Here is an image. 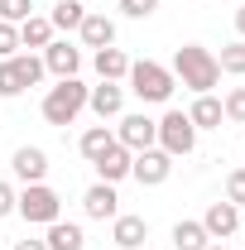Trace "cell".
I'll return each mask as SVG.
<instances>
[{
    "label": "cell",
    "instance_id": "obj_1",
    "mask_svg": "<svg viewBox=\"0 0 245 250\" xmlns=\"http://www.w3.org/2000/svg\"><path fill=\"white\" fill-rule=\"evenodd\" d=\"M173 82H183L187 92H212L216 82H221V67H216V53L212 48H202V43H183L178 53H173Z\"/></svg>",
    "mask_w": 245,
    "mask_h": 250
},
{
    "label": "cell",
    "instance_id": "obj_2",
    "mask_svg": "<svg viewBox=\"0 0 245 250\" xmlns=\"http://www.w3.org/2000/svg\"><path fill=\"white\" fill-rule=\"evenodd\" d=\"M87 92L92 87H82L77 77H58V87H48V96H43V121L48 125H72L87 111Z\"/></svg>",
    "mask_w": 245,
    "mask_h": 250
},
{
    "label": "cell",
    "instance_id": "obj_3",
    "mask_svg": "<svg viewBox=\"0 0 245 250\" xmlns=\"http://www.w3.org/2000/svg\"><path fill=\"white\" fill-rule=\"evenodd\" d=\"M15 212L29 226H48V221L62 217V197L48 183H24V192H15Z\"/></svg>",
    "mask_w": 245,
    "mask_h": 250
},
{
    "label": "cell",
    "instance_id": "obj_4",
    "mask_svg": "<svg viewBox=\"0 0 245 250\" xmlns=\"http://www.w3.org/2000/svg\"><path fill=\"white\" fill-rule=\"evenodd\" d=\"M130 92L140 96V101H168L173 96V72L163 67V62H154V58H144V62H130Z\"/></svg>",
    "mask_w": 245,
    "mask_h": 250
},
{
    "label": "cell",
    "instance_id": "obj_5",
    "mask_svg": "<svg viewBox=\"0 0 245 250\" xmlns=\"http://www.w3.org/2000/svg\"><path fill=\"white\" fill-rule=\"evenodd\" d=\"M159 149L173 159H187L197 149V125L187 121V111H163V121H159Z\"/></svg>",
    "mask_w": 245,
    "mask_h": 250
},
{
    "label": "cell",
    "instance_id": "obj_6",
    "mask_svg": "<svg viewBox=\"0 0 245 250\" xmlns=\"http://www.w3.org/2000/svg\"><path fill=\"white\" fill-rule=\"evenodd\" d=\"M116 140H121L130 154H140V149H154V145H159V121H149L144 111H135V116H121V125H116Z\"/></svg>",
    "mask_w": 245,
    "mask_h": 250
},
{
    "label": "cell",
    "instance_id": "obj_7",
    "mask_svg": "<svg viewBox=\"0 0 245 250\" xmlns=\"http://www.w3.org/2000/svg\"><path fill=\"white\" fill-rule=\"evenodd\" d=\"M168 173H173V154H163L159 145H154V149H140V154H135V164H130V178H135L140 188L168 183Z\"/></svg>",
    "mask_w": 245,
    "mask_h": 250
},
{
    "label": "cell",
    "instance_id": "obj_8",
    "mask_svg": "<svg viewBox=\"0 0 245 250\" xmlns=\"http://www.w3.org/2000/svg\"><path fill=\"white\" fill-rule=\"evenodd\" d=\"M82 212L92 221H116L121 217V197H116V183H92L82 192Z\"/></svg>",
    "mask_w": 245,
    "mask_h": 250
},
{
    "label": "cell",
    "instance_id": "obj_9",
    "mask_svg": "<svg viewBox=\"0 0 245 250\" xmlns=\"http://www.w3.org/2000/svg\"><path fill=\"white\" fill-rule=\"evenodd\" d=\"M202 231H207L212 241L236 236V231H241V207H231V202H212V207L202 212Z\"/></svg>",
    "mask_w": 245,
    "mask_h": 250
},
{
    "label": "cell",
    "instance_id": "obj_10",
    "mask_svg": "<svg viewBox=\"0 0 245 250\" xmlns=\"http://www.w3.org/2000/svg\"><path fill=\"white\" fill-rule=\"evenodd\" d=\"M130 164H135V154L125 149L121 140H116L106 154L92 159V168H96V178H101V183H121V178H130Z\"/></svg>",
    "mask_w": 245,
    "mask_h": 250
},
{
    "label": "cell",
    "instance_id": "obj_11",
    "mask_svg": "<svg viewBox=\"0 0 245 250\" xmlns=\"http://www.w3.org/2000/svg\"><path fill=\"white\" fill-rule=\"evenodd\" d=\"M10 168H15V178H24V183H43V178H48V154H43L39 145H24V149H15Z\"/></svg>",
    "mask_w": 245,
    "mask_h": 250
},
{
    "label": "cell",
    "instance_id": "obj_12",
    "mask_svg": "<svg viewBox=\"0 0 245 250\" xmlns=\"http://www.w3.org/2000/svg\"><path fill=\"white\" fill-rule=\"evenodd\" d=\"M43 67H48L53 77H77V67H82V48H72V43L53 39V43L43 48Z\"/></svg>",
    "mask_w": 245,
    "mask_h": 250
},
{
    "label": "cell",
    "instance_id": "obj_13",
    "mask_svg": "<svg viewBox=\"0 0 245 250\" xmlns=\"http://www.w3.org/2000/svg\"><path fill=\"white\" fill-rule=\"evenodd\" d=\"M77 34H82V43H87V48H111V43H116V20H111V15H92V10H87V20L77 24Z\"/></svg>",
    "mask_w": 245,
    "mask_h": 250
},
{
    "label": "cell",
    "instance_id": "obj_14",
    "mask_svg": "<svg viewBox=\"0 0 245 250\" xmlns=\"http://www.w3.org/2000/svg\"><path fill=\"white\" fill-rule=\"evenodd\" d=\"M87 106H92L101 121H111V116H121V106H125V87L121 82H101V87L87 92Z\"/></svg>",
    "mask_w": 245,
    "mask_h": 250
},
{
    "label": "cell",
    "instance_id": "obj_15",
    "mask_svg": "<svg viewBox=\"0 0 245 250\" xmlns=\"http://www.w3.org/2000/svg\"><path fill=\"white\" fill-rule=\"evenodd\" d=\"M111 241H116L121 250H140L144 241H149V221H144V217H116Z\"/></svg>",
    "mask_w": 245,
    "mask_h": 250
},
{
    "label": "cell",
    "instance_id": "obj_16",
    "mask_svg": "<svg viewBox=\"0 0 245 250\" xmlns=\"http://www.w3.org/2000/svg\"><path fill=\"white\" fill-rule=\"evenodd\" d=\"M43 246L48 250H82L87 246V236H82V226L77 221H48V236H43Z\"/></svg>",
    "mask_w": 245,
    "mask_h": 250
},
{
    "label": "cell",
    "instance_id": "obj_17",
    "mask_svg": "<svg viewBox=\"0 0 245 250\" xmlns=\"http://www.w3.org/2000/svg\"><path fill=\"white\" fill-rule=\"evenodd\" d=\"M48 43H53V24H48V15H29V20L20 24V48H29V53L39 48V53H43Z\"/></svg>",
    "mask_w": 245,
    "mask_h": 250
},
{
    "label": "cell",
    "instance_id": "obj_18",
    "mask_svg": "<svg viewBox=\"0 0 245 250\" xmlns=\"http://www.w3.org/2000/svg\"><path fill=\"white\" fill-rule=\"evenodd\" d=\"M187 121L197 125V130H221V121H226V111H221V101H216L212 92H202L197 101H192V111H187Z\"/></svg>",
    "mask_w": 245,
    "mask_h": 250
},
{
    "label": "cell",
    "instance_id": "obj_19",
    "mask_svg": "<svg viewBox=\"0 0 245 250\" xmlns=\"http://www.w3.org/2000/svg\"><path fill=\"white\" fill-rule=\"evenodd\" d=\"M96 72H101V82H121L125 72H130V58H125V48H116V43H111V48H96Z\"/></svg>",
    "mask_w": 245,
    "mask_h": 250
},
{
    "label": "cell",
    "instance_id": "obj_20",
    "mask_svg": "<svg viewBox=\"0 0 245 250\" xmlns=\"http://www.w3.org/2000/svg\"><path fill=\"white\" fill-rule=\"evenodd\" d=\"M212 236L202 231V221H178L173 226V250H207Z\"/></svg>",
    "mask_w": 245,
    "mask_h": 250
},
{
    "label": "cell",
    "instance_id": "obj_21",
    "mask_svg": "<svg viewBox=\"0 0 245 250\" xmlns=\"http://www.w3.org/2000/svg\"><path fill=\"white\" fill-rule=\"evenodd\" d=\"M10 67H15L20 87H39V82H43V72H48L39 53H15V58H10Z\"/></svg>",
    "mask_w": 245,
    "mask_h": 250
},
{
    "label": "cell",
    "instance_id": "obj_22",
    "mask_svg": "<svg viewBox=\"0 0 245 250\" xmlns=\"http://www.w3.org/2000/svg\"><path fill=\"white\" fill-rule=\"evenodd\" d=\"M82 20H87V5H82V0H58V5H53V15H48V24H53V29H77Z\"/></svg>",
    "mask_w": 245,
    "mask_h": 250
},
{
    "label": "cell",
    "instance_id": "obj_23",
    "mask_svg": "<svg viewBox=\"0 0 245 250\" xmlns=\"http://www.w3.org/2000/svg\"><path fill=\"white\" fill-rule=\"evenodd\" d=\"M111 145H116V130H106V125H92V130H87V135L77 140V149H82V154H87V159L106 154Z\"/></svg>",
    "mask_w": 245,
    "mask_h": 250
},
{
    "label": "cell",
    "instance_id": "obj_24",
    "mask_svg": "<svg viewBox=\"0 0 245 250\" xmlns=\"http://www.w3.org/2000/svg\"><path fill=\"white\" fill-rule=\"evenodd\" d=\"M216 67H221V72H231V77H245V39L226 43V48L216 53Z\"/></svg>",
    "mask_w": 245,
    "mask_h": 250
},
{
    "label": "cell",
    "instance_id": "obj_25",
    "mask_svg": "<svg viewBox=\"0 0 245 250\" xmlns=\"http://www.w3.org/2000/svg\"><path fill=\"white\" fill-rule=\"evenodd\" d=\"M34 15V0H0V20L5 24H24Z\"/></svg>",
    "mask_w": 245,
    "mask_h": 250
},
{
    "label": "cell",
    "instance_id": "obj_26",
    "mask_svg": "<svg viewBox=\"0 0 245 250\" xmlns=\"http://www.w3.org/2000/svg\"><path fill=\"white\" fill-rule=\"evenodd\" d=\"M221 111H226V121L245 125V87H231V92H226V101H221Z\"/></svg>",
    "mask_w": 245,
    "mask_h": 250
},
{
    "label": "cell",
    "instance_id": "obj_27",
    "mask_svg": "<svg viewBox=\"0 0 245 250\" xmlns=\"http://www.w3.org/2000/svg\"><path fill=\"white\" fill-rule=\"evenodd\" d=\"M226 202H231V207H245V168L226 173Z\"/></svg>",
    "mask_w": 245,
    "mask_h": 250
},
{
    "label": "cell",
    "instance_id": "obj_28",
    "mask_svg": "<svg viewBox=\"0 0 245 250\" xmlns=\"http://www.w3.org/2000/svg\"><path fill=\"white\" fill-rule=\"evenodd\" d=\"M15 48H20V24L0 20V58H15Z\"/></svg>",
    "mask_w": 245,
    "mask_h": 250
},
{
    "label": "cell",
    "instance_id": "obj_29",
    "mask_svg": "<svg viewBox=\"0 0 245 250\" xmlns=\"http://www.w3.org/2000/svg\"><path fill=\"white\" fill-rule=\"evenodd\" d=\"M24 87H20V77H15V67H10V58H0V96H20Z\"/></svg>",
    "mask_w": 245,
    "mask_h": 250
},
{
    "label": "cell",
    "instance_id": "obj_30",
    "mask_svg": "<svg viewBox=\"0 0 245 250\" xmlns=\"http://www.w3.org/2000/svg\"><path fill=\"white\" fill-rule=\"evenodd\" d=\"M154 10H159V0H121V15H130V20H149Z\"/></svg>",
    "mask_w": 245,
    "mask_h": 250
},
{
    "label": "cell",
    "instance_id": "obj_31",
    "mask_svg": "<svg viewBox=\"0 0 245 250\" xmlns=\"http://www.w3.org/2000/svg\"><path fill=\"white\" fill-rule=\"evenodd\" d=\"M10 212H15V188H10L5 178H0V221L10 217Z\"/></svg>",
    "mask_w": 245,
    "mask_h": 250
},
{
    "label": "cell",
    "instance_id": "obj_32",
    "mask_svg": "<svg viewBox=\"0 0 245 250\" xmlns=\"http://www.w3.org/2000/svg\"><path fill=\"white\" fill-rule=\"evenodd\" d=\"M15 250H48L43 241H15Z\"/></svg>",
    "mask_w": 245,
    "mask_h": 250
},
{
    "label": "cell",
    "instance_id": "obj_33",
    "mask_svg": "<svg viewBox=\"0 0 245 250\" xmlns=\"http://www.w3.org/2000/svg\"><path fill=\"white\" fill-rule=\"evenodd\" d=\"M236 34H241V39H245V5H241V10H236Z\"/></svg>",
    "mask_w": 245,
    "mask_h": 250
},
{
    "label": "cell",
    "instance_id": "obj_34",
    "mask_svg": "<svg viewBox=\"0 0 245 250\" xmlns=\"http://www.w3.org/2000/svg\"><path fill=\"white\" fill-rule=\"evenodd\" d=\"M207 250H226V246H221V241H212V246H207Z\"/></svg>",
    "mask_w": 245,
    "mask_h": 250
},
{
    "label": "cell",
    "instance_id": "obj_35",
    "mask_svg": "<svg viewBox=\"0 0 245 250\" xmlns=\"http://www.w3.org/2000/svg\"><path fill=\"white\" fill-rule=\"evenodd\" d=\"M82 5H87V0H82Z\"/></svg>",
    "mask_w": 245,
    "mask_h": 250
}]
</instances>
